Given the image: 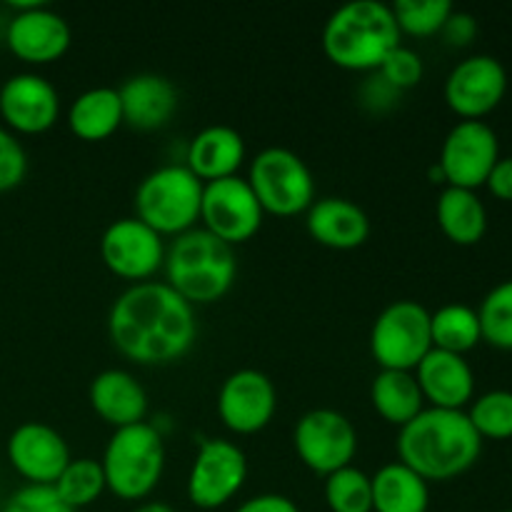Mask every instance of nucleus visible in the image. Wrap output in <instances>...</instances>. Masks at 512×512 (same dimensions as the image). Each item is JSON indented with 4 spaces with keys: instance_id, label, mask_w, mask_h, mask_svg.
<instances>
[{
    "instance_id": "nucleus-38",
    "label": "nucleus",
    "mask_w": 512,
    "mask_h": 512,
    "mask_svg": "<svg viewBox=\"0 0 512 512\" xmlns=\"http://www.w3.org/2000/svg\"><path fill=\"white\" fill-rule=\"evenodd\" d=\"M440 35H443L445 43L453 45V48H465V45L473 43L475 35H478V20L470 13H463V10H453L450 18L445 20Z\"/></svg>"
},
{
    "instance_id": "nucleus-9",
    "label": "nucleus",
    "mask_w": 512,
    "mask_h": 512,
    "mask_svg": "<svg viewBox=\"0 0 512 512\" xmlns=\"http://www.w3.org/2000/svg\"><path fill=\"white\" fill-rule=\"evenodd\" d=\"M248 480L243 448L225 438H203L185 480L188 500L198 510H220L233 503Z\"/></svg>"
},
{
    "instance_id": "nucleus-12",
    "label": "nucleus",
    "mask_w": 512,
    "mask_h": 512,
    "mask_svg": "<svg viewBox=\"0 0 512 512\" xmlns=\"http://www.w3.org/2000/svg\"><path fill=\"white\" fill-rule=\"evenodd\" d=\"M263 218L265 213L253 188L240 175L203 185L200 228L228 243L230 248L253 240L263 228Z\"/></svg>"
},
{
    "instance_id": "nucleus-42",
    "label": "nucleus",
    "mask_w": 512,
    "mask_h": 512,
    "mask_svg": "<svg viewBox=\"0 0 512 512\" xmlns=\"http://www.w3.org/2000/svg\"><path fill=\"white\" fill-rule=\"evenodd\" d=\"M500 512H512V510H500Z\"/></svg>"
},
{
    "instance_id": "nucleus-31",
    "label": "nucleus",
    "mask_w": 512,
    "mask_h": 512,
    "mask_svg": "<svg viewBox=\"0 0 512 512\" xmlns=\"http://www.w3.org/2000/svg\"><path fill=\"white\" fill-rule=\"evenodd\" d=\"M483 343L512 353V278L488 290L478 308Z\"/></svg>"
},
{
    "instance_id": "nucleus-27",
    "label": "nucleus",
    "mask_w": 512,
    "mask_h": 512,
    "mask_svg": "<svg viewBox=\"0 0 512 512\" xmlns=\"http://www.w3.org/2000/svg\"><path fill=\"white\" fill-rule=\"evenodd\" d=\"M373 410L395 428H405L425 410V398L413 373L405 370H380L370 385Z\"/></svg>"
},
{
    "instance_id": "nucleus-40",
    "label": "nucleus",
    "mask_w": 512,
    "mask_h": 512,
    "mask_svg": "<svg viewBox=\"0 0 512 512\" xmlns=\"http://www.w3.org/2000/svg\"><path fill=\"white\" fill-rule=\"evenodd\" d=\"M485 188H488V193L493 195L495 200L512 203V155L500 158L498 163L493 165L488 180H485Z\"/></svg>"
},
{
    "instance_id": "nucleus-11",
    "label": "nucleus",
    "mask_w": 512,
    "mask_h": 512,
    "mask_svg": "<svg viewBox=\"0 0 512 512\" xmlns=\"http://www.w3.org/2000/svg\"><path fill=\"white\" fill-rule=\"evenodd\" d=\"M15 10L5 25V45L25 65L58 63L73 43V30L60 13L40 0H10Z\"/></svg>"
},
{
    "instance_id": "nucleus-34",
    "label": "nucleus",
    "mask_w": 512,
    "mask_h": 512,
    "mask_svg": "<svg viewBox=\"0 0 512 512\" xmlns=\"http://www.w3.org/2000/svg\"><path fill=\"white\" fill-rule=\"evenodd\" d=\"M375 73L383 75L395 90L405 93V90L415 88V85L423 80L425 65H423V58H420L413 48L398 45L395 50H390L388 58L383 60V65H380Z\"/></svg>"
},
{
    "instance_id": "nucleus-3",
    "label": "nucleus",
    "mask_w": 512,
    "mask_h": 512,
    "mask_svg": "<svg viewBox=\"0 0 512 512\" xmlns=\"http://www.w3.org/2000/svg\"><path fill=\"white\" fill-rule=\"evenodd\" d=\"M398 45L403 35L390 5L380 0H353L325 20L323 53L340 70L375 73Z\"/></svg>"
},
{
    "instance_id": "nucleus-15",
    "label": "nucleus",
    "mask_w": 512,
    "mask_h": 512,
    "mask_svg": "<svg viewBox=\"0 0 512 512\" xmlns=\"http://www.w3.org/2000/svg\"><path fill=\"white\" fill-rule=\"evenodd\" d=\"M215 410L230 433L258 435L278 413V390L263 370L240 368L220 385Z\"/></svg>"
},
{
    "instance_id": "nucleus-4",
    "label": "nucleus",
    "mask_w": 512,
    "mask_h": 512,
    "mask_svg": "<svg viewBox=\"0 0 512 512\" xmlns=\"http://www.w3.org/2000/svg\"><path fill=\"white\" fill-rule=\"evenodd\" d=\"M163 273L165 283L198 308L218 303L230 293L238 278V258L228 243L208 230L193 228L165 248Z\"/></svg>"
},
{
    "instance_id": "nucleus-30",
    "label": "nucleus",
    "mask_w": 512,
    "mask_h": 512,
    "mask_svg": "<svg viewBox=\"0 0 512 512\" xmlns=\"http://www.w3.org/2000/svg\"><path fill=\"white\" fill-rule=\"evenodd\" d=\"M323 498L330 512H373V485L365 470L348 465L325 478Z\"/></svg>"
},
{
    "instance_id": "nucleus-33",
    "label": "nucleus",
    "mask_w": 512,
    "mask_h": 512,
    "mask_svg": "<svg viewBox=\"0 0 512 512\" xmlns=\"http://www.w3.org/2000/svg\"><path fill=\"white\" fill-rule=\"evenodd\" d=\"M390 10H393L400 35L433 38V35H440L445 20L455 8L450 0H395Z\"/></svg>"
},
{
    "instance_id": "nucleus-29",
    "label": "nucleus",
    "mask_w": 512,
    "mask_h": 512,
    "mask_svg": "<svg viewBox=\"0 0 512 512\" xmlns=\"http://www.w3.org/2000/svg\"><path fill=\"white\" fill-rule=\"evenodd\" d=\"M53 488L58 498L75 512L98 503L100 495L108 490L105 488V475L103 468H100V460L93 458L70 460L63 473H60V478L55 480Z\"/></svg>"
},
{
    "instance_id": "nucleus-19",
    "label": "nucleus",
    "mask_w": 512,
    "mask_h": 512,
    "mask_svg": "<svg viewBox=\"0 0 512 512\" xmlns=\"http://www.w3.org/2000/svg\"><path fill=\"white\" fill-rule=\"evenodd\" d=\"M428 408L465 410L475 398V373L465 355L433 348L413 370Z\"/></svg>"
},
{
    "instance_id": "nucleus-24",
    "label": "nucleus",
    "mask_w": 512,
    "mask_h": 512,
    "mask_svg": "<svg viewBox=\"0 0 512 512\" xmlns=\"http://www.w3.org/2000/svg\"><path fill=\"white\" fill-rule=\"evenodd\" d=\"M68 130L83 143H103L110 135H115L123 125V108H120L118 88L98 85L70 103L65 115Z\"/></svg>"
},
{
    "instance_id": "nucleus-37",
    "label": "nucleus",
    "mask_w": 512,
    "mask_h": 512,
    "mask_svg": "<svg viewBox=\"0 0 512 512\" xmlns=\"http://www.w3.org/2000/svg\"><path fill=\"white\" fill-rule=\"evenodd\" d=\"M400 90H395L388 80L380 73H368V78L363 80V85L358 88V100L368 113H390V110L398 105Z\"/></svg>"
},
{
    "instance_id": "nucleus-13",
    "label": "nucleus",
    "mask_w": 512,
    "mask_h": 512,
    "mask_svg": "<svg viewBox=\"0 0 512 512\" xmlns=\"http://www.w3.org/2000/svg\"><path fill=\"white\" fill-rule=\"evenodd\" d=\"M500 160L498 133L485 120H460L445 135L438 168L450 188H483L493 165Z\"/></svg>"
},
{
    "instance_id": "nucleus-16",
    "label": "nucleus",
    "mask_w": 512,
    "mask_h": 512,
    "mask_svg": "<svg viewBox=\"0 0 512 512\" xmlns=\"http://www.w3.org/2000/svg\"><path fill=\"white\" fill-rule=\"evenodd\" d=\"M508 93V70L495 55H470L445 78V105L460 120H483Z\"/></svg>"
},
{
    "instance_id": "nucleus-14",
    "label": "nucleus",
    "mask_w": 512,
    "mask_h": 512,
    "mask_svg": "<svg viewBox=\"0 0 512 512\" xmlns=\"http://www.w3.org/2000/svg\"><path fill=\"white\" fill-rule=\"evenodd\" d=\"M165 240L138 218H118L100 235L103 265L130 285L148 283L163 270Z\"/></svg>"
},
{
    "instance_id": "nucleus-1",
    "label": "nucleus",
    "mask_w": 512,
    "mask_h": 512,
    "mask_svg": "<svg viewBox=\"0 0 512 512\" xmlns=\"http://www.w3.org/2000/svg\"><path fill=\"white\" fill-rule=\"evenodd\" d=\"M108 338L130 363L163 368L183 360L198 340V318L165 280L125 288L108 310Z\"/></svg>"
},
{
    "instance_id": "nucleus-25",
    "label": "nucleus",
    "mask_w": 512,
    "mask_h": 512,
    "mask_svg": "<svg viewBox=\"0 0 512 512\" xmlns=\"http://www.w3.org/2000/svg\"><path fill=\"white\" fill-rule=\"evenodd\" d=\"M435 220L440 233L460 248L478 245L488 233V208L475 190L445 185L435 203Z\"/></svg>"
},
{
    "instance_id": "nucleus-18",
    "label": "nucleus",
    "mask_w": 512,
    "mask_h": 512,
    "mask_svg": "<svg viewBox=\"0 0 512 512\" xmlns=\"http://www.w3.org/2000/svg\"><path fill=\"white\" fill-rule=\"evenodd\" d=\"M5 455L25 485H55L65 465L73 460L63 435L38 420H28L10 433Z\"/></svg>"
},
{
    "instance_id": "nucleus-21",
    "label": "nucleus",
    "mask_w": 512,
    "mask_h": 512,
    "mask_svg": "<svg viewBox=\"0 0 512 512\" xmlns=\"http://www.w3.org/2000/svg\"><path fill=\"white\" fill-rule=\"evenodd\" d=\"M88 400L93 413L113 430L145 423L148 418V393L140 380L123 368H108L95 375Z\"/></svg>"
},
{
    "instance_id": "nucleus-22",
    "label": "nucleus",
    "mask_w": 512,
    "mask_h": 512,
    "mask_svg": "<svg viewBox=\"0 0 512 512\" xmlns=\"http://www.w3.org/2000/svg\"><path fill=\"white\" fill-rule=\"evenodd\" d=\"M305 230L318 245L330 250H355L368 243L370 218L348 198H315L305 213Z\"/></svg>"
},
{
    "instance_id": "nucleus-32",
    "label": "nucleus",
    "mask_w": 512,
    "mask_h": 512,
    "mask_svg": "<svg viewBox=\"0 0 512 512\" xmlns=\"http://www.w3.org/2000/svg\"><path fill=\"white\" fill-rule=\"evenodd\" d=\"M468 420L485 440H512V390H488L468 405Z\"/></svg>"
},
{
    "instance_id": "nucleus-20",
    "label": "nucleus",
    "mask_w": 512,
    "mask_h": 512,
    "mask_svg": "<svg viewBox=\"0 0 512 512\" xmlns=\"http://www.w3.org/2000/svg\"><path fill=\"white\" fill-rule=\"evenodd\" d=\"M120 108H123V125L153 133L165 128L178 113V88L173 80L158 73H138L125 80L118 88Z\"/></svg>"
},
{
    "instance_id": "nucleus-23",
    "label": "nucleus",
    "mask_w": 512,
    "mask_h": 512,
    "mask_svg": "<svg viewBox=\"0 0 512 512\" xmlns=\"http://www.w3.org/2000/svg\"><path fill=\"white\" fill-rule=\"evenodd\" d=\"M245 155L248 148L238 130L230 125H208L188 143L183 165L200 183H215L238 175Z\"/></svg>"
},
{
    "instance_id": "nucleus-2",
    "label": "nucleus",
    "mask_w": 512,
    "mask_h": 512,
    "mask_svg": "<svg viewBox=\"0 0 512 512\" xmlns=\"http://www.w3.org/2000/svg\"><path fill=\"white\" fill-rule=\"evenodd\" d=\"M483 453L465 410L425 408L398 433V460L425 483H448L468 473Z\"/></svg>"
},
{
    "instance_id": "nucleus-35",
    "label": "nucleus",
    "mask_w": 512,
    "mask_h": 512,
    "mask_svg": "<svg viewBox=\"0 0 512 512\" xmlns=\"http://www.w3.org/2000/svg\"><path fill=\"white\" fill-rule=\"evenodd\" d=\"M28 175V153L18 135L0 125V195L23 185Z\"/></svg>"
},
{
    "instance_id": "nucleus-5",
    "label": "nucleus",
    "mask_w": 512,
    "mask_h": 512,
    "mask_svg": "<svg viewBox=\"0 0 512 512\" xmlns=\"http://www.w3.org/2000/svg\"><path fill=\"white\" fill-rule=\"evenodd\" d=\"M105 488L125 503H140L155 493L165 473V443L153 423L113 430L100 458Z\"/></svg>"
},
{
    "instance_id": "nucleus-6",
    "label": "nucleus",
    "mask_w": 512,
    "mask_h": 512,
    "mask_svg": "<svg viewBox=\"0 0 512 512\" xmlns=\"http://www.w3.org/2000/svg\"><path fill=\"white\" fill-rule=\"evenodd\" d=\"M203 185L183 163L160 165L135 188V218L160 238H178L198 228Z\"/></svg>"
},
{
    "instance_id": "nucleus-39",
    "label": "nucleus",
    "mask_w": 512,
    "mask_h": 512,
    "mask_svg": "<svg viewBox=\"0 0 512 512\" xmlns=\"http://www.w3.org/2000/svg\"><path fill=\"white\" fill-rule=\"evenodd\" d=\"M235 512H300V508L293 498H288V495L260 493L243 500V503L235 508Z\"/></svg>"
},
{
    "instance_id": "nucleus-28",
    "label": "nucleus",
    "mask_w": 512,
    "mask_h": 512,
    "mask_svg": "<svg viewBox=\"0 0 512 512\" xmlns=\"http://www.w3.org/2000/svg\"><path fill=\"white\" fill-rule=\"evenodd\" d=\"M430 338H433V348L468 355L483 343L478 310L463 303L443 305L430 313Z\"/></svg>"
},
{
    "instance_id": "nucleus-8",
    "label": "nucleus",
    "mask_w": 512,
    "mask_h": 512,
    "mask_svg": "<svg viewBox=\"0 0 512 512\" xmlns=\"http://www.w3.org/2000/svg\"><path fill=\"white\" fill-rule=\"evenodd\" d=\"M430 350V310L423 303L395 300L380 310L370 328V355L380 370L413 373Z\"/></svg>"
},
{
    "instance_id": "nucleus-10",
    "label": "nucleus",
    "mask_w": 512,
    "mask_h": 512,
    "mask_svg": "<svg viewBox=\"0 0 512 512\" xmlns=\"http://www.w3.org/2000/svg\"><path fill=\"white\" fill-rule=\"evenodd\" d=\"M293 448L310 473L328 478L335 470L353 465L358 455V430L348 415L333 408H315L295 423Z\"/></svg>"
},
{
    "instance_id": "nucleus-41",
    "label": "nucleus",
    "mask_w": 512,
    "mask_h": 512,
    "mask_svg": "<svg viewBox=\"0 0 512 512\" xmlns=\"http://www.w3.org/2000/svg\"><path fill=\"white\" fill-rule=\"evenodd\" d=\"M133 512H175L168 503H160V500H148V503H140Z\"/></svg>"
},
{
    "instance_id": "nucleus-26",
    "label": "nucleus",
    "mask_w": 512,
    "mask_h": 512,
    "mask_svg": "<svg viewBox=\"0 0 512 512\" xmlns=\"http://www.w3.org/2000/svg\"><path fill=\"white\" fill-rule=\"evenodd\" d=\"M373 485V512H428L430 483L415 470L395 460L370 475Z\"/></svg>"
},
{
    "instance_id": "nucleus-36",
    "label": "nucleus",
    "mask_w": 512,
    "mask_h": 512,
    "mask_svg": "<svg viewBox=\"0 0 512 512\" xmlns=\"http://www.w3.org/2000/svg\"><path fill=\"white\" fill-rule=\"evenodd\" d=\"M0 512H75L63 503L53 485H23L15 490Z\"/></svg>"
},
{
    "instance_id": "nucleus-7",
    "label": "nucleus",
    "mask_w": 512,
    "mask_h": 512,
    "mask_svg": "<svg viewBox=\"0 0 512 512\" xmlns=\"http://www.w3.org/2000/svg\"><path fill=\"white\" fill-rule=\"evenodd\" d=\"M245 180L253 188L263 213L275 218L305 215L318 193L308 163L295 150L278 148V145L255 155Z\"/></svg>"
},
{
    "instance_id": "nucleus-17",
    "label": "nucleus",
    "mask_w": 512,
    "mask_h": 512,
    "mask_svg": "<svg viewBox=\"0 0 512 512\" xmlns=\"http://www.w3.org/2000/svg\"><path fill=\"white\" fill-rule=\"evenodd\" d=\"M60 93L40 73H15L0 85V120L13 135H43L58 123Z\"/></svg>"
}]
</instances>
